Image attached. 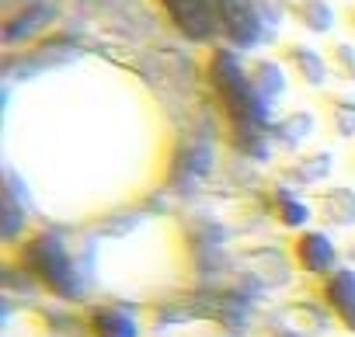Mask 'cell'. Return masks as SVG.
<instances>
[{
  "label": "cell",
  "mask_w": 355,
  "mask_h": 337,
  "mask_svg": "<svg viewBox=\"0 0 355 337\" xmlns=\"http://www.w3.org/2000/svg\"><path fill=\"white\" fill-rule=\"evenodd\" d=\"M213 80H216V91L227 104V115L241 125H251V118H258V98H254V84L251 77L237 66L234 56L227 53H216L213 60Z\"/></svg>",
  "instance_id": "obj_1"
},
{
  "label": "cell",
  "mask_w": 355,
  "mask_h": 337,
  "mask_svg": "<svg viewBox=\"0 0 355 337\" xmlns=\"http://www.w3.org/2000/svg\"><path fill=\"white\" fill-rule=\"evenodd\" d=\"M167 18L189 39H209L216 32V4L213 0H160Z\"/></svg>",
  "instance_id": "obj_2"
},
{
  "label": "cell",
  "mask_w": 355,
  "mask_h": 337,
  "mask_svg": "<svg viewBox=\"0 0 355 337\" xmlns=\"http://www.w3.org/2000/svg\"><path fill=\"white\" fill-rule=\"evenodd\" d=\"M25 261H28V268H32L35 275H42L53 289H60V292H70V289H73L70 264H67L60 244H53V240H46V237H42V240H32V247L25 251Z\"/></svg>",
  "instance_id": "obj_3"
},
{
  "label": "cell",
  "mask_w": 355,
  "mask_h": 337,
  "mask_svg": "<svg viewBox=\"0 0 355 337\" xmlns=\"http://www.w3.org/2000/svg\"><path fill=\"white\" fill-rule=\"evenodd\" d=\"M216 4V21L234 42H251L258 35V15L251 0H213Z\"/></svg>",
  "instance_id": "obj_4"
},
{
  "label": "cell",
  "mask_w": 355,
  "mask_h": 337,
  "mask_svg": "<svg viewBox=\"0 0 355 337\" xmlns=\"http://www.w3.org/2000/svg\"><path fill=\"white\" fill-rule=\"evenodd\" d=\"M331 306L355 327V282H352L348 275H338V278L331 282Z\"/></svg>",
  "instance_id": "obj_5"
},
{
  "label": "cell",
  "mask_w": 355,
  "mask_h": 337,
  "mask_svg": "<svg viewBox=\"0 0 355 337\" xmlns=\"http://www.w3.org/2000/svg\"><path fill=\"white\" fill-rule=\"evenodd\" d=\"M94 334L98 337H132V323L122 313H98L94 316Z\"/></svg>",
  "instance_id": "obj_6"
},
{
  "label": "cell",
  "mask_w": 355,
  "mask_h": 337,
  "mask_svg": "<svg viewBox=\"0 0 355 337\" xmlns=\"http://www.w3.org/2000/svg\"><path fill=\"white\" fill-rule=\"evenodd\" d=\"M300 257H303V264H306V268L320 271V268H327L331 251H327V244H324L320 237H306V240L300 244Z\"/></svg>",
  "instance_id": "obj_7"
},
{
  "label": "cell",
  "mask_w": 355,
  "mask_h": 337,
  "mask_svg": "<svg viewBox=\"0 0 355 337\" xmlns=\"http://www.w3.org/2000/svg\"><path fill=\"white\" fill-rule=\"evenodd\" d=\"M296 15H300L306 25H313V28H324V25H327V11H324L320 0H303Z\"/></svg>",
  "instance_id": "obj_8"
},
{
  "label": "cell",
  "mask_w": 355,
  "mask_h": 337,
  "mask_svg": "<svg viewBox=\"0 0 355 337\" xmlns=\"http://www.w3.org/2000/svg\"><path fill=\"white\" fill-rule=\"evenodd\" d=\"M352 25H355V15H352Z\"/></svg>",
  "instance_id": "obj_9"
}]
</instances>
